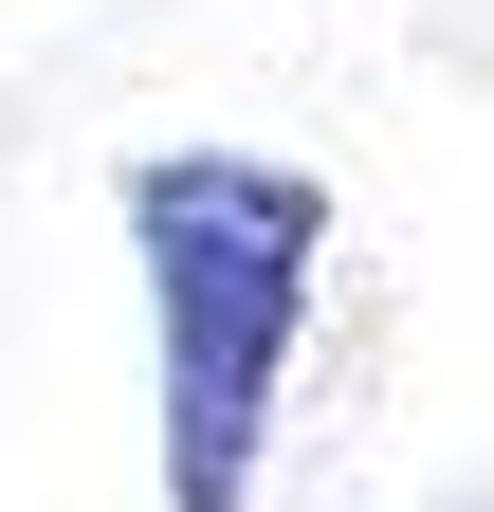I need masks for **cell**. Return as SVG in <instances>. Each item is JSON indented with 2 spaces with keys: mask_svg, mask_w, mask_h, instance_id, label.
Segmentation results:
<instances>
[{
  "mask_svg": "<svg viewBox=\"0 0 494 512\" xmlns=\"http://www.w3.org/2000/svg\"><path fill=\"white\" fill-rule=\"evenodd\" d=\"M129 238H147V293H165V494L238 512L275 366H293V311H312V256H330V202L293 165L183 147V165L129 183Z\"/></svg>",
  "mask_w": 494,
  "mask_h": 512,
  "instance_id": "obj_1",
  "label": "cell"
}]
</instances>
